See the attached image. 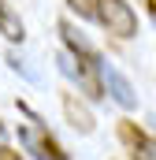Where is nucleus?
Masks as SVG:
<instances>
[{"instance_id": "obj_2", "label": "nucleus", "mask_w": 156, "mask_h": 160, "mask_svg": "<svg viewBox=\"0 0 156 160\" xmlns=\"http://www.w3.org/2000/svg\"><path fill=\"white\" fill-rule=\"evenodd\" d=\"M85 15L97 19L112 38L130 41L138 38V11L126 4V0H85Z\"/></svg>"}, {"instance_id": "obj_4", "label": "nucleus", "mask_w": 156, "mask_h": 160, "mask_svg": "<svg viewBox=\"0 0 156 160\" xmlns=\"http://www.w3.org/2000/svg\"><path fill=\"white\" fill-rule=\"evenodd\" d=\"M115 134L123 142V149L130 153V160H156V138L145 127H138L134 119H119Z\"/></svg>"}, {"instance_id": "obj_6", "label": "nucleus", "mask_w": 156, "mask_h": 160, "mask_svg": "<svg viewBox=\"0 0 156 160\" xmlns=\"http://www.w3.org/2000/svg\"><path fill=\"white\" fill-rule=\"evenodd\" d=\"M63 116H67V123L75 127L78 134H93V127H97V119H93V112L78 101L75 93H63Z\"/></svg>"}, {"instance_id": "obj_3", "label": "nucleus", "mask_w": 156, "mask_h": 160, "mask_svg": "<svg viewBox=\"0 0 156 160\" xmlns=\"http://www.w3.org/2000/svg\"><path fill=\"white\" fill-rule=\"evenodd\" d=\"M19 142H22L26 153H34L37 160H67V153L60 149V142L48 134V127L41 119H34V116H30V123L19 127Z\"/></svg>"}, {"instance_id": "obj_5", "label": "nucleus", "mask_w": 156, "mask_h": 160, "mask_svg": "<svg viewBox=\"0 0 156 160\" xmlns=\"http://www.w3.org/2000/svg\"><path fill=\"white\" fill-rule=\"evenodd\" d=\"M100 78H104V93L115 101L119 108H126V112H130V108H138V89L130 86V78L119 71L115 63H108V60H104V67H100Z\"/></svg>"}, {"instance_id": "obj_9", "label": "nucleus", "mask_w": 156, "mask_h": 160, "mask_svg": "<svg viewBox=\"0 0 156 160\" xmlns=\"http://www.w3.org/2000/svg\"><path fill=\"white\" fill-rule=\"evenodd\" d=\"M67 4H71V8H75L78 15H85V0H67Z\"/></svg>"}, {"instance_id": "obj_1", "label": "nucleus", "mask_w": 156, "mask_h": 160, "mask_svg": "<svg viewBox=\"0 0 156 160\" xmlns=\"http://www.w3.org/2000/svg\"><path fill=\"white\" fill-rule=\"evenodd\" d=\"M60 34H63V45H67V56H60L63 75H71L89 101H104L108 93H104V78H100V67H104L100 52L78 34V26L71 19H60Z\"/></svg>"}, {"instance_id": "obj_7", "label": "nucleus", "mask_w": 156, "mask_h": 160, "mask_svg": "<svg viewBox=\"0 0 156 160\" xmlns=\"http://www.w3.org/2000/svg\"><path fill=\"white\" fill-rule=\"evenodd\" d=\"M0 38H7V41H22L26 38V26H22V19L0 0Z\"/></svg>"}, {"instance_id": "obj_10", "label": "nucleus", "mask_w": 156, "mask_h": 160, "mask_svg": "<svg viewBox=\"0 0 156 160\" xmlns=\"http://www.w3.org/2000/svg\"><path fill=\"white\" fill-rule=\"evenodd\" d=\"M4 145H7V127L0 123V149H4Z\"/></svg>"}, {"instance_id": "obj_8", "label": "nucleus", "mask_w": 156, "mask_h": 160, "mask_svg": "<svg viewBox=\"0 0 156 160\" xmlns=\"http://www.w3.org/2000/svg\"><path fill=\"white\" fill-rule=\"evenodd\" d=\"M0 160H26V157H22L19 149H11V145H4V149H0Z\"/></svg>"}]
</instances>
